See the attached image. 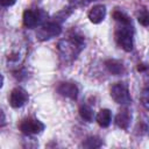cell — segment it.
I'll list each match as a JSON object with an SVG mask.
<instances>
[{"label": "cell", "mask_w": 149, "mask_h": 149, "mask_svg": "<svg viewBox=\"0 0 149 149\" xmlns=\"http://www.w3.org/2000/svg\"><path fill=\"white\" fill-rule=\"evenodd\" d=\"M115 41L118 45L127 52L134 48V30L132 24H120L115 30Z\"/></svg>", "instance_id": "cell-2"}, {"label": "cell", "mask_w": 149, "mask_h": 149, "mask_svg": "<svg viewBox=\"0 0 149 149\" xmlns=\"http://www.w3.org/2000/svg\"><path fill=\"white\" fill-rule=\"evenodd\" d=\"M41 20V15L38 10H33V9H26L23 12V16H22V21L24 27L27 28H35Z\"/></svg>", "instance_id": "cell-10"}, {"label": "cell", "mask_w": 149, "mask_h": 149, "mask_svg": "<svg viewBox=\"0 0 149 149\" xmlns=\"http://www.w3.org/2000/svg\"><path fill=\"white\" fill-rule=\"evenodd\" d=\"M19 128L24 135H36V134L42 133L44 130L45 126L43 122H41L37 119L28 118V119H24L21 121Z\"/></svg>", "instance_id": "cell-6"}, {"label": "cell", "mask_w": 149, "mask_h": 149, "mask_svg": "<svg viewBox=\"0 0 149 149\" xmlns=\"http://www.w3.org/2000/svg\"><path fill=\"white\" fill-rule=\"evenodd\" d=\"M61 33H62L61 24L56 21H49V22L43 23L37 29L36 36L40 41H47V40H50L52 37L58 36Z\"/></svg>", "instance_id": "cell-4"}, {"label": "cell", "mask_w": 149, "mask_h": 149, "mask_svg": "<svg viewBox=\"0 0 149 149\" xmlns=\"http://www.w3.org/2000/svg\"><path fill=\"white\" fill-rule=\"evenodd\" d=\"M101 146H102V141H101L100 137H98V136H88V137L81 143V147L88 148V149H92V148H100Z\"/></svg>", "instance_id": "cell-15"}, {"label": "cell", "mask_w": 149, "mask_h": 149, "mask_svg": "<svg viewBox=\"0 0 149 149\" xmlns=\"http://www.w3.org/2000/svg\"><path fill=\"white\" fill-rule=\"evenodd\" d=\"M92 1H94V0H83V2H85V3H88V2H92Z\"/></svg>", "instance_id": "cell-22"}, {"label": "cell", "mask_w": 149, "mask_h": 149, "mask_svg": "<svg viewBox=\"0 0 149 149\" xmlns=\"http://www.w3.org/2000/svg\"><path fill=\"white\" fill-rule=\"evenodd\" d=\"M36 1H40V0H36Z\"/></svg>", "instance_id": "cell-23"}, {"label": "cell", "mask_w": 149, "mask_h": 149, "mask_svg": "<svg viewBox=\"0 0 149 149\" xmlns=\"http://www.w3.org/2000/svg\"><path fill=\"white\" fill-rule=\"evenodd\" d=\"M105 68L107 71L114 76H120L125 72V65L118 59H107L105 61Z\"/></svg>", "instance_id": "cell-11"}, {"label": "cell", "mask_w": 149, "mask_h": 149, "mask_svg": "<svg viewBox=\"0 0 149 149\" xmlns=\"http://www.w3.org/2000/svg\"><path fill=\"white\" fill-rule=\"evenodd\" d=\"M5 122H6L5 113H3V111H1V127H3V126H5Z\"/></svg>", "instance_id": "cell-21"}, {"label": "cell", "mask_w": 149, "mask_h": 149, "mask_svg": "<svg viewBox=\"0 0 149 149\" xmlns=\"http://www.w3.org/2000/svg\"><path fill=\"white\" fill-rule=\"evenodd\" d=\"M27 55V47L26 44H17L10 48L6 55V64L8 69L14 70L19 69L23 63Z\"/></svg>", "instance_id": "cell-3"}, {"label": "cell", "mask_w": 149, "mask_h": 149, "mask_svg": "<svg viewBox=\"0 0 149 149\" xmlns=\"http://www.w3.org/2000/svg\"><path fill=\"white\" fill-rule=\"evenodd\" d=\"M87 16H88V20H90L92 23H94V24L101 23V22L104 21L105 16H106V6H105V5H101V3L93 6V7L90 9Z\"/></svg>", "instance_id": "cell-9"}, {"label": "cell", "mask_w": 149, "mask_h": 149, "mask_svg": "<svg viewBox=\"0 0 149 149\" xmlns=\"http://www.w3.org/2000/svg\"><path fill=\"white\" fill-rule=\"evenodd\" d=\"M132 121V113L128 109H123L115 116V123L121 129H128Z\"/></svg>", "instance_id": "cell-12"}, {"label": "cell", "mask_w": 149, "mask_h": 149, "mask_svg": "<svg viewBox=\"0 0 149 149\" xmlns=\"http://www.w3.org/2000/svg\"><path fill=\"white\" fill-rule=\"evenodd\" d=\"M84 48H85V40L81 35L77 33H72L68 37L62 38L57 44L58 52L65 62L74 61Z\"/></svg>", "instance_id": "cell-1"}, {"label": "cell", "mask_w": 149, "mask_h": 149, "mask_svg": "<svg viewBox=\"0 0 149 149\" xmlns=\"http://www.w3.org/2000/svg\"><path fill=\"white\" fill-rule=\"evenodd\" d=\"M57 92L65 97V98H69L71 100H76L78 98V93H79V90L77 87V85L74 83H71V81H62L57 85Z\"/></svg>", "instance_id": "cell-8"}, {"label": "cell", "mask_w": 149, "mask_h": 149, "mask_svg": "<svg viewBox=\"0 0 149 149\" xmlns=\"http://www.w3.org/2000/svg\"><path fill=\"white\" fill-rule=\"evenodd\" d=\"M0 2H1V6L3 7H10L16 2V0H0Z\"/></svg>", "instance_id": "cell-20"}, {"label": "cell", "mask_w": 149, "mask_h": 149, "mask_svg": "<svg viewBox=\"0 0 149 149\" xmlns=\"http://www.w3.org/2000/svg\"><path fill=\"white\" fill-rule=\"evenodd\" d=\"M113 19L119 23V24H132L130 19L128 17V15L121 10H114L113 13Z\"/></svg>", "instance_id": "cell-16"}, {"label": "cell", "mask_w": 149, "mask_h": 149, "mask_svg": "<svg viewBox=\"0 0 149 149\" xmlns=\"http://www.w3.org/2000/svg\"><path fill=\"white\" fill-rule=\"evenodd\" d=\"M137 21L143 27H149V10L146 8H141L137 12Z\"/></svg>", "instance_id": "cell-17"}, {"label": "cell", "mask_w": 149, "mask_h": 149, "mask_svg": "<svg viewBox=\"0 0 149 149\" xmlns=\"http://www.w3.org/2000/svg\"><path fill=\"white\" fill-rule=\"evenodd\" d=\"M111 97L119 105H128L132 101L128 86L125 83H115L111 87Z\"/></svg>", "instance_id": "cell-5"}, {"label": "cell", "mask_w": 149, "mask_h": 149, "mask_svg": "<svg viewBox=\"0 0 149 149\" xmlns=\"http://www.w3.org/2000/svg\"><path fill=\"white\" fill-rule=\"evenodd\" d=\"M136 130H137V134L144 135V134H148V133H149V127H148V125H147L144 121H140V122H139V126H137V128H136Z\"/></svg>", "instance_id": "cell-19"}, {"label": "cell", "mask_w": 149, "mask_h": 149, "mask_svg": "<svg viewBox=\"0 0 149 149\" xmlns=\"http://www.w3.org/2000/svg\"><path fill=\"white\" fill-rule=\"evenodd\" d=\"M79 115L86 122H92L93 119H94V112L87 105H81L80 106V108H79Z\"/></svg>", "instance_id": "cell-14"}, {"label": "cell", "mask_w": 149, "mask_h": 149, "mask_svg": "<svg viewBox=\"0 0 149 149\" xmlns=\"http://www.w3.org/2000/svg\"><path fill=\"white\" fill-rule=\"evenodd\" d=\"M141 102H142V106L149 111V87H146L142 90L141 92Z\"/></svg>", "instance_id": "cell-18"}, {"label": "cell", "mask_w": 149, "mask_h": 149, "mask_svg": "<svg viewBox=\"0 0 149 149\" xmlns=\"http://www.w3.org/2000/svg\"><path fill=\"white\" fill-rule=\"evenodd\" d=\"M29 99V95L27 91L22 87H15L12 90L9 94V104L13 108H20L22 107Z\"/></svg>", "instance_id": "cell-7"}, {"label": "cell", "mask_w": 149, "mask_h": 149, "mask_svg": "<svg viewBox=\"0 0 149 149\" xmlns=\"http://www.w3.org/2000/svg\"><path fill=\"white\" fill-rule=\"evenodd\" d=\"M95 120L98 122V125L102 128H106L111 125L112 122V112L108 108H102L99 111V113L95 116Z\"/></svg>", "instance_id": "cell-13"}]
</instances>
